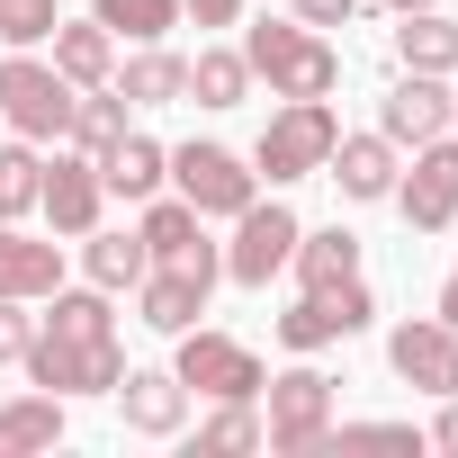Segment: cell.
<instances>
[{
  "label": "cell",
  "mask_w": 458,
  "mask_h": 458,
  "mask_svg": "<svg viewBox=\"0 0 458 458\" xmlns=\"http://www.w3.org/2000/svg\"><path fill=\"white\" fill-rule=\"evenodd\" d=\"M369 10V0H288V19H306V28H351Z\"/></svg>",
  "instance_id": "34"
},
{
  "label": "cell",
  "mask_w": 458,
  "mask_h": 458,
  "mask_svg": "<svg viewBox=\"0 0 458 458\" xmlns=\"http://www.w3.org/2000/svg\"><path fill=\"white\" fill-rule=\"evenodd\" d=\"M28 386H46V395H108L117 377H126V351H117V333H46L37 324V342H28Z\"/></svg>",
  "instance_id": "2"
},
{
  "label": "cell",
  "mask_w": 458,
  "mask_h": 458,
  "mask_svg": "<svg viewBox=\"0 0 458 458\" xmlns=\"http://www.w3.org/2000/svg\"><path fill=\"white\" fill-rule=\"evenodd\" d=\"M288 270H297V288H342V279H360V234H351V225H324V234H297Z\"/></svg>",
  "instance_id": "23"
},
{
  "label": "cell",
  "mask_w": 458,
  "mask_h": 458,
  "mask_svg": "<svg viewBox=\"0 0 458 458\" xmlns=\"http://www.w3.org/2000/svg\"><path fill=\"white\" fill-rule=\"evenodd\" d=\"M198 449H261V404L243 395V404H216L207 422H198Z\"/></svg>",
  "instance_id": "30"
},
{
  "label": "cell",
  "mask_w": 458,
  "mask_h": 458,
  "mask_svg": "<svg viewBox=\"0 0 458 458\" xmlns=\"http://www.w3.org/2000/svg\"><path fill=\"white\" fill-rule=\"evenodd\" d=\"M386 369L404 386H422V395H458V333L440 315H413V324L386 333Z\"/></svg>",
  "instance_id": "12"
},
{
  "label": "cell",
  "mask_w": 458,
  "mask_h": 458,
  "mask_svg": "<svg viewBox=\"0 0 458 458\" xmlns=\"http://www.w3.org/2000/svg\"><path fill=\"white\" fill-rule=\"evenodd\" d=\"M386 10H395V19H404V10H440V0H386Z\"/></svg>",
  "instance_id": "38"
},
{
  "label": "cell",
  "mask_w": 458,
  "mask_h": 458,
  "mask_svg": "<svg viewBox=\"0 0 458 458\" xmlns=\"http://www.w3.org/2000/svg\"><path fill=\"white\" fill-rule=\"evenodd\" d=\"M449 135H458V90H449Z\"/></svg>",
  "instance_id": "39"
},
{
  "label": "cell",
  "mask_w": 458,
  "mask_h": 458,
  "mask_svg": "<svg viewBox=\"0 0 458 458\" xmlns=\"http://www.w3.org/2000/svg\"><path fill=\"white\" fill-rule=\"evenodd\" d=\"M395 64L404 72H458V19H440V10H404V28H395Z\"/></svg>",
  "instance_id": "24"
},
{
  "label": "cell",
  "mask_w": 458,
  "mask_h": 458,
  "mask_svg": "<svg viewBox=\"0 0 458 458\" xmlns=\"http://www.w3.org/2000/svg\"><path fill=\"white\" fill-rule=\"evenodd\" d=\"M135 234H144L153 261H198V252H216V243H207V216H198L189 198H162V189L144 198V225H135Z\"/></svg>",
  "instance_id": "20"
},
{
  "label": "cell",
  "mask_w": 458,
  "mask_h": 458,
  "mask_svg": "<svg viewBox=\"0 0 458 458\" xmlns=\"http://www.w3.org/2000/svg\"><path fill=\"white\" fill-rule=\"evenodd\" d=\"M171 180H180V198H189L198 216H243V207L261 198V171H252L234 144H180V153H171Z\"/></svg>",
  "instance_id": "8"
},
{
  "label": "cell",
  "mask_w": 458,
  "mask_h": 458,
  "mask_svg": "<svg viewBox=\"0 0 458 458\" xmlns=\"http://www.w3.org/2000/svg\"><path fill=\"white\" fill-rule=\"evenodd\" d=\"M99 180H108V198H135V207H144V198L171 180V144H153V135L126 126V135L99 153Z\"/></svg>",
  "instance_id": "19"
},
{
  "label": "cell",
  "mask_w": 458,
  "mask_h": 458,
  "mask_svg": "<svg viewBox=\"0 0 458 458\" xmlns=\"http://www.w3.org/2000/svg\"><path fill=\"white\" fill-rule=\"evenodd\" d=\"M243 64H252V81H270V99H333V81H342L333 37L306 19H261L243 37Z\"/></svg>",
  "instance_id": "1"
},
{
  "label": "cell",
  "mask_w": 458,
  "mask_h": 458,
  "mask_svg": "<svg viewBox=\"0 0 458 458\" xmlns=\"http://www.w3.org/2000/svg\"><path fill=\"white\" fill-rule=\"evenodd\" d=\"M28 342H37V315H28L19 297H0V369H19V360H28Z\"/></svg>",
  "instance_id": "33"
},
{
  "label": "cell",
  "mask_w": 458,
  "mask_h": 458,
  "mask_svg": "<svg viewBox=\"0 0 458 458\" xmlns=\"http://www.w3.org/2000/svg\"><path fill=\"white\" fill-rule=\"evenodd\" d=\"M377 324V297L360 288V279H342V288H306L288 315H279V342L288 351H324V342H351V333H369Z\"/></svg>",
  "instance_id": "11"
},
{
  "label": "cell",
  "mask_w": 458,
  "mask_h": 458,
  "mask_svg": "<svg viewBox=\"0 0 458 458\" xmlns=\"http://www.w3.org/2000/svg\"><path fill=\"white\" fill-rule=\"evenodd\" d=\"M37 189H46V162H37L28 135H10V144H0V225H19L37 207Z\"/></svg>",
  "instance_id": "28"
},
{
  "label": "cell",
  "mask_w": 458,
  "mask_h": 458,
  "mask_svg": "<svg viewBox=\"0 0 458 458\" xmlns=\"http://www.w3.org/2000/svg\"><path fill=\"white\" fill-rule=\"evenodd\" d=\"M108 395H117V413H126L135 440H180V422H189V386L171 369H126Z\"/></svg>",
  "instance_id": "15"
},
{
  "label": "cell",
  "mask_w": 458,
  "mask_h": 458,
  "mask_svg": "<svg viewBox=\"0 0 458 458\" xmlns=\"http://www.w3.org/2000/svg\"><path fill=\"white\" fill-rule=\"evenodd\" d=\"M81 270H90V288H135L144 270H153V252H144V234H108V225H90L81 234Z\"/></svg>",
  "instance_id": "25"
},
{
  "label": "cell",
  "mask_w": 458,
  "mask_h": 458,
  "mask_svg": "<svg viewBox=\"0 0 458 458\" xmlns=\"http://www.w3.org/2000/svg\"><path fill=\"white\" fill-rule=\"evenodd\" d=\"M395 207H404L413 234H449L458 225V135L413 144V162L395 171Z\"/></svg>",
  "instance_id": "9"
},
{
  "label": "cell",
  "mask_w": 458,
  "mask_h": 458,
  "mask_svg": "<svg viewBox=\"0 0 458 458\" xmlns=\"http://www.w3.org/2000/svg\"><path fill=\"white\" fill-rule=\"evenodd\" d=\"M90 19L108 37H126V46H162L180 28V0H90Z\"/></svg>",
  "instance_id": "27"
},
{
  "label": "cell",
  "mask_w": 458,
  "mask_h": 458,
  "mask_svg": "<svg viewBox=\"0 0 458 458\" xmlns=\"http://www.w3.org/2000/svg\"><path fill=\"white\" fill-rule=\"evenodd\" d=\"M117 135H126V99H117V81H108V90H81V99H72V144L99 162Z\"/></svg>",
  "instance_id": "29"
},
{
  "label": "cell",
  "mask_w": 458,
  "mask_h": 458,
  "mask_svg": "<svg viewBox=\"0 0 458 458\" xmlns=\"http://www.w3.org/2000/svg\"><path fill=\"white\" fill-rule=\"evenodd\" d=\"M180 342V360H171V377L189 386V395H207V404H261V386H270V369H261V351L252 342H234V333H207V324H189V333H171Z\"/></svg>",
  "instance_id": "3"
},
{
  "label": "cell",
  "mask_w": 458,
  "mask_h": 458,
  "mask_svg": "<svg viewBox=\"0 0 458 458\" xmlns=\"http://www.w3.org/2000/svg\"><path fill=\"white\" fill-rule=\"evenodd\" d=\"M117 99H126V108H171V99H189V64H180L171 46H135V55L117 64Z\"/></svg>",
  "instance_id": "21"
},
{
  "label": "cell",
  "mask_w": 458,
  "mask_h": 458,
  "mask_svg": "<svg viewBox=\"0 0 458 458\" xmlns=\"http://www.w3.org/2000/svg\"><path fill=\"white\" fill-rule=\"evenodd\" d=\"M225 279V252H198V261H153L144 279H135V324H153V333H189L198 315H207V288Z\"/></svg>",
  "instance_id": "7"
},
{
  "label": "cell",
  "mask_w": 458,
  "mask_h": 458,
  "mask_svg": "<svg viewBox=\"0 0 458 458\" xmlns=\"http://www.w3.org/2000/svg\"><path fill=\"white\" fill-rule=\"evenodd\" d=\"M333 135H342V117H333L324 99H279V117H270V126H261V144H252V171H261L270 189L315 180V171H324V153H333Z\"/></svg>",
  "instance_id": "5"
},
{
  "label": "cell",
  "mask_w": 458,
  "mask_h": 458,
  "mask_svg": "<svg viewBox=\"0 0 458 458\" xmlns=\"http://www.w3.org/2000/svg\"><path fill=\"white\" fill-rule=\"evenodd\" d=\"M180 19H198V28H234L243 0H180Z\"/></svg>",
  "instance_id": "35"
},
{
  "label": "cell",
  "mask_w": 458,
  "mask_h": 458,
  "mask_svg": "<svg viewBox=\"0 0 458 458\" xmlns=\"http://www.w3.org/2000/svg\"><path fill=\"white\" fill-rule=\"evenodd\" d=\"M431 449L458 458V395H440V413H431Z\"/></svg>",
  "instance_id": "36"
},
{
  "label": "cell",
  "mask_w": 458,
  "mask_h": 458,
  "mask_svg": "<svg viewBox=\"0 0 458 458\" xmlns=\"http://www.w3.org/2000/svg\"><path fill=\"white\" fill-rule=\"evenodd\" d=\"M72 81L55 72V64H37L28 46L19 55H0V117H10V135H28V144H64L72 135Z\"/></svg>",
  "instance_id": "4"
},
{
  "label": "cell",
  "mask_w": 458,
  "mask_h": 458,
  "mask_svg": "<svg viewBox=\"0 0 458 458\" xmlns=\"http://www.w3.org/2000/svg\"><path fill=\"white\" fill-rule=\"evenodd\" d=\"M261 395H270V413H261V449H279V458H306V449H324V431H333V377H324L315 360L279 369Z\"/></svg>",
  "instance_id": "6"
},
{
  "label": "cell",
  "mask_w": 458,
  "mask_h": 458,
  "mask_svg": "<svg viewBox=\"0 0 458 458\" xmlns=\"http://www.w3.org/2000/svg\"><path fill=\"white\" fill-rule=\"evenodd\" d=\"M297 234H306V225L270 198H252L243 216H234V243H225V279H234V288H270L279 270H288V252H297Z\"/></svg>",
  "instance_id": "10"
},
{
  "label": "cell",
  "mask_w": 458,
  "mask_h": 458,
  "mask_svg": "<svg viewBox=\"0 0 458 458\" xmlns=\"http://www.w3.org/2000/svg\"><path fill=\"white\" fill-rule=\"evenodd\" d=\"M55 72L72 81V90H108L117 81V37L99 28V19H55Z\"/></svg>",
  "instance_id": "18"
},
{
  "label": "cell",
  "mask_w": 458,
  "mask_h": 458,
  "mask_svg": "<svg viewBox=\"0 0 458 458\" xmlns=\"http://www.w3.org/2000/svg\"><path fill=\"white\" fill-rule=\"evenodd\" d=\"M55 19H64L55 0H0V46H10V55H19V46H46Z\"/></svg>",
  "instance_id": "31"
},
{
  "label": "cell",
  "mask_w": 458,
  "mask_h": 458,
  "mask_svg": "<svg viewBox=\"0 0 458 458\" xmlns=\"http://www.w3.org/2000/svg\"><path fill=\"white\" fill-rule=\"evenodd\" d=\"M64 440V395H10L0 404V458H37V449H55Z\"/></svg>",
  "instance_id": "22"
},
{
  "label": "cell",
  "mask_w": 458,
  "mask_h": 458,
  "mask_svg": "<svg viewBox=\"0 0 458 458\" xmlns=\"http://www.w3.org/2000/svg\"><path fill=\"white\" fill-rule=\"evenodd\" d=\"M377 135H386L395 153L449 135V81H440V72H395V90L377 99Z\"/></svg>",
  "instance_id": "13"
},
{
  "label": "cell",
  "mask_w": 458,
  "mask_h": 458,
  "mask_svg": "<svg viewBox=\"0 0 458 458\" xmlns=\"http://www.w3.org/2000/svg\"><path fill=\"white\" fill-rule=\"evenodd\" d=\"M395 144L386 135H333V153H324V180H342V198H360V207H377V198H395Z\"/></svg>",
  "instance_id": "16"
},
{
  "label": "cell",
  "mask_w": 458,
  "mask_h": 458,
  "mask_svg": "<svg viewBox=\"0 0 458 458\" xmlns=\"http://www.w3.org/2000/svg\"><path fill=\"white\" fill-rule=\"evenodd\" d=\"M55 288H64V243H46V234H19V225H0V297L37 306V297H55Z\"/></svg>",
  "instance_id": "17"
},
{
  "label": "cell",
  "mask_w": 458,
  "mask_h": 458,
  "mask_svg": "<svg viewBox=\"0 0 458 458\" xmlns=\"http://www.w3.org/2000/svg\"><path fill=\"white\" fill-rule=\"evenodd\" d=\"M37 207H46V225L55 234H90L99 225V207H108V180H99V162L90 153H64V162H46V189H37Z\"/></svg>",
  "instance_id": "14"
},
{
  "label": "cell",
  "mask_w": 458,
  "mask_h": 458,
  "mask_svg": "<svg viewBox=\"0 0 458 458\" xmlns=\"http://www.w3.org/2000/svg\"><path fill=\"white\" fill-rule=\"evenodd\" d=\"M440 324L458 333V270H449V288H440Z\"/></svg>",
  "instance_id": "37"
},
{
  "label": "cell",
  "mask_w": 458,
  "mask_h": 458,
  "mask_svg": "<svg viewBox=\"0 0 458 458\" xmlns=\"http://www.w3.org/2000/svg\"><path fill=\"white\" fill-rule=\"evenodd\" d=\"M243 90H252L243 46H198V64H189V99L198 108H243Z\"/></svg>",
  "instance_id": "26"
},
{
  "label": "cell",
  "mask_w": 458,
  "mask_h": 458,
  "mask_svg": "<svg viewBox=\"0 0 458 458\" xmlns=\"http://www.w3.org/2000/svg\"><path fill=\"white\" fill-rule=\"evenodd\" d=\"M324 449H413V422H333Z\"/></svg>",
  "instance_id": "32"
}]
</instances>
